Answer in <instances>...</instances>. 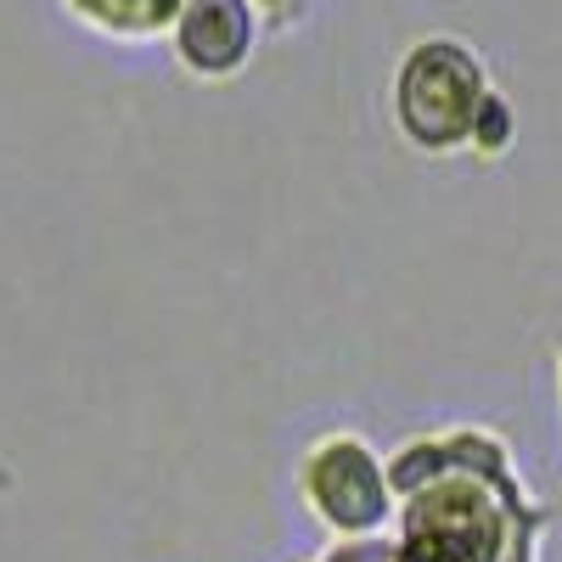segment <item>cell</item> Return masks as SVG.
Segmentation results:
<instances>
[{
    "label": "cell",
    "instance_id": "cell-1",
    "mask_svg": "<svg viewBox=\"0 0 562 562\" xmlns=\"http://www.w3.org/2000/svg\"><path fill=\"white\" fill-rule=\"evenodd\" d=\"M490 63L456 34H428L400 52L389 79V113L411 153L450 158L473 140L479 102L490 97Z\"/></svg>",
    "mask_w": 562,
    "mask_h": 562
},
{
    "label": "cell",
    "instance_id": "cell-8",
    "mask_svg": "<svg viewBox=\"0 0 562 562\" xmlns=\"http://www.w3.org/2000/svg\"><path fill=\"white\" fill-rule=\"evenodd\" d=\"M315 562H333V557H315Z\"/></svg>",
    "mask_w": 562,
    "mask_h": 562
},
{
    "label": "cell",
    "instance_id": "cell-5",
    "mask_svg": "<svg viewBox=\"0 0 562 562\" xmlns=\"http://www.w3.org/2000/svg\"><path fill=\"white\" fill-rule=\"evenodd\" d=\"M518 147V102L506 97V90H490L479 102V119H473V140H467V153L479 158H506Z\"/></svg>",
    "mask_w": 562,
    "mask_h": 562
},
{
    "label": "cell",
    "instance_id": "cell-6",
    "mask_svg": "<svg viewBox=\"0 0 562 562\" xmlns=\"http://www.w3.org/2000/svg\"><path fill=\"white\" fill-rule=\"evenodd\" d=\"M254 7L265 12V23H293V18L310 7V0H254Z\"/></svg>",
    "mask_w": 562,
    "mask_h": 562
},
{
    "label": "cell",
    "instance_id": "cell-3",
    "mask_svg": "<svg viewBox=\"0 0 562 562\" xmlns=\"http://www.w3.org/2000/svg\"><path fill=\"white\" fill-rule=\"evenodd\" d=\"M164 40H169V57L192 79L220 85L254 63L265 40V12L254 0H186Z\"/></svg>",
    "mask_w": 562,
    "mask_h": 562
},
{
    "label": "cell",
    "instance_id": "cell-7",
    "mask_svg": "<svg viewBox=\"0 0 562 562\" xmlns=\"http://www.w3.org/2000/svg\"><path fill=\"white\" fill-rule=\"evenodd\" d=\"M557 394H562V338H557Z\"/></svg>",
    "mask_w": 562,
    "mask_h": 562
},
{
    "label": "cell",
    "instance_id": "cell-4",
    "mask_svg": "<svg viewBox=\"0 0 562 562\" xmlns=\"http://www.w3.org/2000/svg\"><path fill=\"white\" fill-rule=\"evenodd\" d=\"M68 18L85 23L90 34L102 40H124V45H140V40H158L175 29L186 0H63Z\"/></svg>",
    "mask_w": 562,
    "mask_h": 562
},
{
    "label": "cell",
    "instance_id": "cell-2",
    "mask_svg": "<svg viewBox=\"0 0 562 562\" xmlns=\"http://www.w3.org/2000/svg\"><path fill=\"white\" fill-rule=\"evenodd\" d=\"M299 495L315 512V524L338 540L389 535L400 524V490L389 479V461L349 428L321 434L299 456Z\"/></svg>",
    "mask_w": 562,
    "mask_h": 562
}]
</instances>
